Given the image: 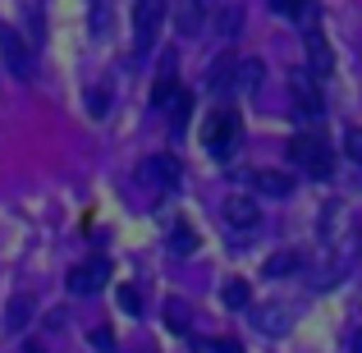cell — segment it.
Returning <instances> with one entry per match:
<instances>
[{
  "mask_svg": "<svg viewBox=\"0 0 362 353\" xmlns=\"http://www.w3.org/2000/svg\"><path fill=\"white\" fill-rule=\"evenodd\" d=\"M239 79H243V88H257V83L266 79V69H262V60H243L239 64Z\"/></svg>",
  "mask_w": 362,
  "mask_h": 353,
  "instance_id": "cell-18",
  "label": "cell"
},
{
  "mask_svg": "<svg viewBox=\"0 0 362 353\" xmlns=\"http://www.w3.org/2000/svg\"><path fill=\"white\" fill-rule=\"evenodd\" d=\"M221 299H225V308H234V312H243V308H247V280H225V289H221Z\"/></svg>",
  "mask_w": 362,
  "mask_h": 353,
  "instance_id": "cell-15",
  "label": "cell"
},
{
  "mask_svg": "<svg viewBox=\"0 0 362 353\" xmlns=\"http://www.w3.org/2000/svg\"><path fill=\"white\" fill-rule=\"evenodd\" d=\"M142 179H147L151 188H175L179 184V161L175 156H151L147 166H142Z\"/></svg>",
  "mask_w": 362,
  "mask_h": 353,
  "instance_id": "cell-8",
  "label": "cell"
},
{
  "mask_svg": "<svg viewBox=\"0 0 362 353\" xmlns=\"http://www.w3.org/2000/svg\"><path fill=\"white\" fill-rule=\"evenodd\" d=\"M23 353H46V349H42V345H28V349H23Z\"/></svg>",
  "mask_w": 362,
  "mask_h": 353,
  "instance_id": "cell-24",
  "label": "cell"
},
{
  "mask_svg": "<svg viewBox=\"0 0 362 353\" xmlns=\"http://www.w3.org/2000/svg\"><path fill=\"white\" fill-rule=\"evenodd\" d=\"M280 18H312V0H271Z\"/></svg>",
  "mask_w": 362,
  "mask_h": 353,
  "instance_id": "cell-16",
  "label": "cell"
},
{
  "mask_svg": "<svg viewBox=\"0 0 362 353\" xmlns=\"http://www.w3.org/2000/svg\"><path fill=\"white\" fill-rule=\"evenodd\" d=\"M257 221H262V207H257L252 197H243V193L225 197V225H239V230H252Z\"/></svg>",
  "mask_w": 362,
  "mask_h": 353,
  "instance_id": "cell-7",
  "label": "cell"
},
{
  "mask_svg": "<svg viewBox=\"0 0 362 353\" xmlns=\"http://www.w3.org/2000/svg\"><path fill=\"white\" fill-rule=\"evenodd\" d=\"M160 18H165V0H133V42H138V51H147L156 42Z\"/></svg>",
  "mask_w": 362,
  "mask_h": 353,
  "instance_id": "cell-3",
  "label": "cell"
},
{
  "mask_svg": "<svg viewBox=\"0 0 362 353\" xmlns=\"http://www.w3.org/2000/svg\"><path fill=\"white\" fill-rule=\"evenodd\" d=\"M175 92H179V83H175V55H165V60H160L156 83H151V106H170Z\"/></svg>",
  "mask_w": 362,
  "mask_h": 353,
  "instance_id": "cell-9",
  "label": "cell"
},
{
  "mask_svg": "<svg viewBox=\"0 0 362 353\" xmlns=\"http://www.w3.org/2000/svg\"><path fill=\"white\" fill-rule=\"evenodd\" d=\"M0 55H5V69L18 83H33V51H28V42L14 28H0Z\"/></svg>",
  "mask_w": 362,
  "mask_h": 353,
  "instance_id": "cell-4",
  "label": "cell"
},
{
  "mask_svg": "<svg viewBox=\"0 0 362 353\" xmlns=\"http://www.w3.org/2000/svg\"><path fill=\"white\" fill-rule=\"evenodd\" d=\"M119 308L129 312V317H138V312H142V299H138V289H133V284H119Z\"/></svg>",
  "mask_w": 362,
  "mask_h": 353,
  "instance_id": "cell-19",
  "label": "cell"
},
{
  "mask_svg": "<svg viewBox=\"0 0 362 353\" xmlns=\"http://www.w3.org/2000/svg\"><path fill=\"white\" fill-rule=\"evenodd\" d=\"M354 353H362V330H358V335H354Z\"/></svg>",
  "mask_w": 362,
  "mask_h": 353,
  "instance_id": "cell-23",
  "label": "cell"
},
{
  "mask_svg": "<svg viewBox=\"0 0 362 353\" xmlns=\"http://www.w3.org/2000/svg\"><path fill=\"white\" fill-rule=\"evenodd\" d=\"M28 317H33V299H28V294H18V299L5 308V330H23Z\"/></svg>",
  "mask_w": 362,
  "mask_h": 353,
  "instance_id": "cell-12",
  "label": "cell"
},
{
  "mask_svg": "<svg viewBox=\"0 0 362 353\" xmlns=\"http://www.w3.org/2000/svg\"><path fill=\"white\" fill-rule=\"evenodd\" d=\"M289 312L284 308H266V312H257V326L266 330V335H284V330H289Z\"/></svg>",
  "mask_w": 362,
  "mask_h": 353,
  "instance_id": "cell-13",
  "label": "cell"
},
{
  "mask_svg": "<svg viewBox=\"0 0 362 353\" xmlns=\"http://www.w3.org/2000/svg\"><path fill=\"white\" fill-rule=\"evenodd\" d=\"M344 151H349V161H358V166H362V129H349L344 133Z\"/></svg>",
  "mask_w": 362,
  "mask_h": 353,
  "instance_id": "cell-20",
  "label": "cell"
},
{
  "mask_svg": "<svg viewBox=\"0 0 362 353\" xmlns=\"http://www.w3.org/2000/svg\"><path fill=\"white\" fill-rule=\"evenodd\" d=\"M293 101H298V110L308 120H321V92H317V74H298V79H293Z\"/></svg>",
  "mask_w": 362,
  "mask_h": 353,
  "instance_id": "cell-6",
  "label": "cell"
},
{
  "mask_svg": "<svg viewBox=\"0 0 362 353\" xmlns=\"http://www.w3.org/2000/svg\"><path fill=\"white\" fill-rule=\"evenodd\" d=\"M303 266V257L298 253H275L271 262H266V275H293Z\"/></svg>",
  "mask_w": 362,
  "mask_h": 353,
  "instance_id": "cell-17",
  "label": "cell"
},
{
  "mask_svg": "<svg viewBox=\"0 0 362 353\" xmlns=\"http://www.w3.org/2000/svg\"><path fill=\"white\" fill-rule=\"evenodd\" d=\"M289 161L298 170H308L312 179H326L330 166H335V156L326 151V142H321V138H293L289 142Z\"/></svg>",
  "mask_w": 362,
  "mask_h": 353,
  "instance_id": "cell-2",
  "label": "cell"
},
{
  "mask_svg": "<svg viewBox=\"0 0 362 353\" xmlns=\"http://www.w3.org/2000/svg\"><path fill=\"white\" fill-rule=\"evenodd\" d=\"M239 138H243V124H239V115L234 110H211L206 115V124H202V147L211 151V156H234V147H239Z\"/></svg>",
  "mask_w": 362,
  "mask_h": 353,
  "instance_id": "cell-1",
  "label": "cell"
},
{
  "mask_svg": "<svg viewBox=\"0 0 362 353\" xmlns=\"http://www.w3.org/2000/svg\"><path fill=\"white\" fill-rule=\"evenodd\" d=\"M197 353H243L234 340H216V345H197Z\"/></svg>",
  "mask_w": 362,
  "mask_h": 353,
  "instance_id": "cell-21",
  "label": "cell"
},
{
  "mask_svg": "<svg viewBox=\"0 0 362 353\" xmlns=\"http://www.w3.org/2000/svg\"><path fill=\"white\" fill-rule=\"evenodd\" d=\"M308 64H312L317 79H326V74L335 69V55H330V46H326V37H321V33H308Z\"/></svg>",
  "mask_w": 362,
  "mask_h": 353,
  "instance_id": "cell-10",
  "label": "cell"
},
{
  "mask_svg": "<svg viewBox=\"0 0 362 353\" xmlns=\"http://www.w3.org/2000/svg\"><path fill=\"white\" fill-rule=\"evenodd\" d=\"M252 184L262 188L266 197H289V188H293V179L284 175V170H252Z\"/></svg>",
  "mask_w": 362,
  "mask_h": 353,
  "instance_id": "cell-11",
  "label": "cell"
},
{
  "mask_svg": "<svg viewBox=\"0 0 362 353\" xmlns=\"http://www.w3.org/2000/svg\"><path fill=\"white\" fill-rule=\"evenodd\" d=\"M92 345L106 353V349H110V330H92Z\"/></svg>",
  "mask_w": 362,
  "mask_h": 353,
  "instance_id": "cell-22",
  "label": "cell"
},
{
  "mask_svg": "<svg viewBox=\"0 0 362 353\" xmlns=\"http://www.w3.org/2000/svg\"><path fill=\"white\" fill-rule=\"evenodd\" d=\"M106 280H110V262L106 257H92V262H78L69 271V294H78V299H88V294H97V289H106Z\"/></svg>",
  "mask_w": 362,
  "mask_h": 353,
  "instance_id": "cell-5",
  "label": "cell"
},
{
  "mask_svg": "<svg viewBox=\"0 0 362 353\" xmlns=\"http://www.w3.org/2000/svg\"><path fill=\"white\" fill-rule=\"evenodd\" d=\"M193 248H197V234L188 230L184 221H179V225H170V253H179V257H184V253H193Z\"/></svg>",
  "mask_w": 362,
  "mask_h": 353,
  "instance_id": "cell-14",
  "label": "cell"
}]
</instances>
